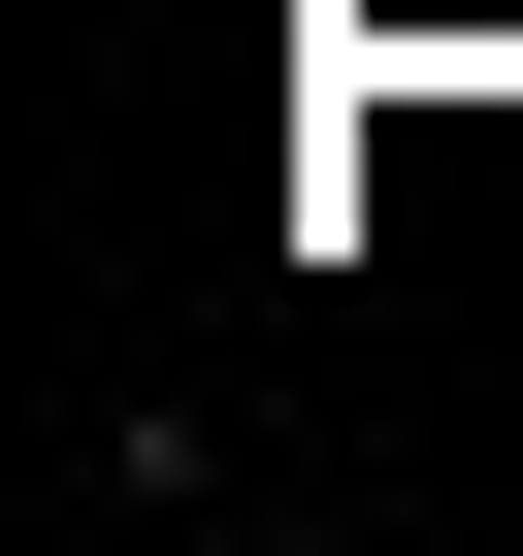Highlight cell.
Segmentation results:
<instances>
[{
    "instance_id": "6da1fadb",
    "label": "cell",
    "mask_w": 523,
    "mask_h": 556,
    "mask_svg": "<svg viewBox=\"0 0 523 556\" xmlns=\"http://www.w3.org/2000/svg\"><path fill=\"white\" fill-rule=\"evenodd\" d=\"M66 491H99V523H229L262 458H229V393H99V426H66Z\"/></svg>"
}]
</instances>
